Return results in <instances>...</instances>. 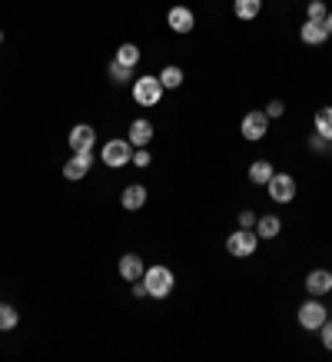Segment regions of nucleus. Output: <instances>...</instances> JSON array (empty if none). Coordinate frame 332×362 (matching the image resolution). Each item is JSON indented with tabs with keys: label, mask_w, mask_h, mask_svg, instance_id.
<instances>
[{
	"label": "nucleus",
	"mask_w": 332,
	"mask_h": 362,
	"mask_svg": "<svg viewBox=\"0 0 332 362\" xmlns=\"http://www.w3.org/2000/svg\"><path fill=\"white\" fill-rule=\"evenodd\" d=\"M133 296H136V299L150 296V293H146V286H143V279H136V283H133Z\"/></svg>",
	"instance_id": "nucleus-30"
},
{
	"label": "nucleus",
	"mask_w": 332,
	"mask_h": 362,
	"mask_svg": "<svg viewBox=\"0 0 332 362\" xmlns=\"http://www.w3.org/2000/svg\"><path fill=\"white\" fill-rule=\"evenodd\" d=\"M123 209H130V213H140V209L146 206V187H140V183H133V187L123 189V197H120Z\"/></svg>",
	"instance_id": "nucleus-15"
},
{
	"label": "nucleus",
	"mask_w": 332,
	"mask_h": 362,
	"mask_svg": "<svg viewBox=\"0 0 332 362\" xmlns=\"http://www.w3.org/2000/svg\"><path fill=\"white\" fill-rule=\"evenodd\" d=\"M309 146H312V150H316V153H322V150L329 146V140H322L319 133H316V136H312V140H309Z\"/></svg>",
	"instance_id": "nucleus-29"
},
{
	"label": "nucleus",
	"mask_w": 332,
	"mask_h": 362,
	"mask_svg": "<svg viewBox=\"0 0 332 362\" xmlns=\"http://www.w3.org/2000/svg\"><path fill=\"white\" fill-rule=\"evenodd\" d=\"M279 233H283V220L273 216V213L263 216V220H256V236H259V240H276Z\"/></svg>",
	"instance_id": "nucleus-16"
},
{
	"label": "nucleus",
	"mask_w": 332,
	"mask_h": 362,
	"mask_svg": "<svg viewBox=\"0 0 332 362\" xmlns=\"http://www.w3.org/2000/svg\"><path fill=\"white\" fill-rule=\"evenodd\" d=\"M126 140H130L133 150L150 146V140H153V123H150V120H133L130 123V133H126Z\"/></svg>",
	"instance_id": "nucleus-12"
},
{
	"label": "nucleus",
	"mask_w": 332,
	"mask_h": 362,
	"mask_svg": "<svg viewBox=\"0 0 332 362\" xmlns=\"http://www.w3.org/2000/svg\"><path fill=\"white\" fill-rule=\"evenodd\" d=\"M130 163L143 170V166L153 163V156H150V150H146V146H140V150H133V160H130Z\"/></svg>",
	"instance_id": "nucleus-25"
},
{
	"label": "nucleus",
	"mask_w": 332,
	"mask_h": 362,
	"mask_svg": "<svg viewBox=\"0 0 332 362\" xmlns=\"http://www.w3.org/2000/svg\"><path fill=\"white\" fill-rule=\"evenodd\" d=\"M249 180H253L256 187H266V183L273 180V163H269V160H256V163L249 166Z\"/></svg>",
	"instance_id": "nucleus-19"
},
{
	"label": "nucleus",
	"mask_w": 332,
	"mask_h": 362,
	"mask_svg": "<svg viewBox=\"0 0 332 362\" xmlns=\"http://www.w3.org/2000/svg\"><path fill=\"white\" fill-rule=\"evenodd\" d=\"M296 180L289 173H273V180L266 183V193H269V199L273 203H292L296 199Z\"/></svg>",
	"instance_id": "nucleus-5"
},
{
	"label": "nucleus",
	"mask_w": 332,
	"mask_h": 362,
	"mask_svg": "<svg viewBox=\"0 0 332 362\" xmlns=\"http://www.w3.org/2000/svg\"><path fill=\"white\" fill-rule=\"evenodd\" d=\"M309 17H306V21H326V17H329V13H326V4H322V0H312L309 4Z\"/></svg>",
	"instance_id": "nucleus-24"
},
{
	"label": "nucleus",
	"mask_w": 332,
	"mask_h": 362,
	"mask_svg": "<svg viewBox=\"0 0 332 362\" xmlns=\"http://www.w3.org/2000/svg\"><path fill=\"white\" fill-rule=\"evenodd\" d=\"M239 130H243V136L249 143H259L269 133V117H266L263 110H253V113H246L243 123H239Z\"/></svg>",
	"instance_id": "nucleus-7"
},
{
	"label": "nucleus",
	"mask_w": 332,
	"mask_h": 362,
	"mask_svg": "<svg viewBox=\"0 0 332 362\" xmlns=\"http://www.w3.org/2000/svg\"><path fill=\"white\" fill-rule=\"evenodd\" d=\"M110 80L113 83H126V80H133V66H123V64L113 60L110 64Z\"/></svg>",
	"instance_id": "nucleus-23"
},
{
	"label": "nucleus",
	"mask_w": 332,
	"mask_h": 362,
	"mask_svg": "<svg viewBox=\"0 0 332 362\" xmlns=\"http://www.w3.org/2000/svg\"><path fill=\"white\" fill-rule=\"evenodd\" d=\"M117 64H123V66H136V60H140V47L136 44H123L120 50H117V57H113Z\"/></svg>",
	"instance_id": "nucleus-21"
},
{
	"label": "nucleus",
	"mask_w": 332,
	"mask_h": 362,
	"mask_svg": "<svg viewBox=\"0 0 332 362\" xmlns=\"http://www.w3.org/2000/svg\"><path fill=\"white\" fill-rule=\"evenodd\" d=\"M326 30H329V37H332V13L326 17Z\"/></svg>",
	"instance_id": "nucleus-31"
},
{
	"label": "nucleus",
	"mask_w": 332,
	"mask_h": 362,
	"mask_svg": "<svg viewBox=\"0 0 332 362\" xmlns=\"http://www.w3.org/2000/svg\"><path fill=\"white\" fill-rule=\"evenodd\" d=\"M329 319V309L319 303V296H312L309 303H302L299 306V326L302 329H309V332H316V329H322V322Z\"/></svg>",
	"instance_id": "nucleus-4"
},
{
	"label": "nucleus",
	"mask_w": 332,
	"mask_h": 362,
	"mask_svg": "<svg viewBox=\"0 0 332 362\" xmlns=\"http://www.w3.org/2000/svg\"><path fill=\"white\" fill-rule=\"evenodd\" d=\"M90 166H93V156L90 153H73L64 163V176L66 180H83V176L90 173Z\"/></svg>",
	"instance_id": "nucleus-13"
},
{
	"label": "nucleus",
	"mask_w": 332,
	"mask_h": 362,
	"mask_svg": "<svg viewBox=\"0 0 332 362\" xmlns=\"http://www.w3.org/2000/svg\"><path fill=\"white\" fill-rule=\"evenodd\" d=\"M299 37H302V44L309 47H319L329 40V30H326V21H306L299 27Z\"/></svg>",
	"instance_id": "nucleus-11"
},
{
	"label": "nucleus",
	"mask_w": 332,
	"mask_h": 362,
	"mask_svg": "<svg viewBox=\"0 0 332 362\" xmlns=\"http://www.w3.org/2000/svg\"><path fill=\"white\" fill-rule=\"evenodd\" d=\"M322 346H326V349L332 352V319H326V322H322Z\"/></svg>",
	"instance_id": "nucleus-28"
},
{
	"label": "nucleus",
	"mask_w": 332,
	"mask_h": 362,
	"mask_svg": "<svg viewBox=\"0 0 332 362\" xmlns=\"http://www.w3.org/2000/svg\"><path fill=\"white\" fill-rule=\"evenodd\" d=\"M266 117H273V120H276V117H283V113H286V103H283V100H273V103H266Z\"/></svg>",
	"instance_id": "nucleus-27"
},
{
	"label": "nucleus",
	"mask_w": 332,
	"mask_h": 362,
	"mask_svg": "<svg viewBox=\"0 0 332 362\" xmlns=\"http://www.w3.org/2000/svg\"><path fill=\"white\" fill-rule=\"evenodd\" d=\"M0 40H4V33H0Z\"/></svg>",
	"instance_id": "nucleus-32"
},
{
	"label": "nucleus",
	"mask_w": 332,
	"mask_h": 362,
	"mask_svg": "<svg viewBox=\"0 0 332 362\" xmlns=\"http://www.w3.org/2000/svg\"><path fill=\"white\" fill-rule=\"evenodd\" d=\"M256 220H259V216H256L253 209H243V213H239V230H256Z\"/></svg>",
	"instance_id": "nucleus-26"
},
{
	"label": "nucleus",
	"mask_w": 332,
	"mask_h": 362,
	"mask_svg": "<svg viewBox=\"0 0 332 362\" xmlns=\"http://www.w3.org/2000/svg\"><path fill=\"white\" fill-rule=\"evenodd\" d=\"M146 266L143 259L136 256V252H126V256H120V276L126 279V283H136V279H143Z\"/></svg>",
	"instance_id": "nucleus-14"
},
{
	"label": "nucleus",
	"mask_w": 332,
	"mask_h": 362,
	"mask_svg": "<svg viewBox=\"0 0 332 362\" xmlns=\"http://www.w3.org/2000/svg\"><path fill=\"white\" fill-rule=\"evenodd\" d=\"M306 293L309 296H326L332 293V269H312L306 276Z\"/></svg>",
	"instance_id": "nucleus-10"
},
{
	"label": "nucleus",
	"mask_w": 332,
	"mask_h": 362,
	"mask_svg": "<svg viewBox=\"0 0 332 362\" xmlns=\"http://www.w3.org/2000/svg\"><path fill=\"white\" fill-rule=\"evenodd\" d=\"M100 160L110 166V170H120V166H126V163L133 160V146H130V140H110L107 146H103Z\"/></svg>",
	"instance_id": "nucleus-6"
},
{
	"label": "nucleus",
	"mask_w": 332,
	"mask_h": 362,
	"mask_svg": "<svg viewBox=\"0 0 332 362\" xmlns=\"http://www.w3.org/2000/svg\"><path fill=\"white\" fill-rule=\"evenodd\" d=\"M133 100H136L140 107H156V103L163 100V83H160V77L133 80Z\"/></svg>",
	"instance_id": "nucleus-2"
},
{
	"label": "nucleus",
	"mask_w": 332,
	"mask_h": 362,
	"mask_svg": "<svg viewBox=\"0 0 332 362\" xmlns=\"http://www.w3.org/2000/svg\"><path fill=\"white\" fill-rule=\"evenodd\" d=\"M166 23H170L173 33H193L196 13L189 11V7H183V4H177V7H170V13H166Z\"/></svg>",
	"instance_id": "nucleus-9"
},
{
	"label": "nucleus",
	"mask_w": 332,
	"mask_h": 362,
	"mask_svg": "<svg viewBox=\"0 0 332 362\" xmlns=\"http://www.w3.org/2000/svg\"><path fill=\"white\" fill-rule=\"evenodd\" d=\"M17 322H20V316H17V309H13V306H0V332L17 329Z\"/></svg>",
	"instance_id": "nucleus-22"
},
{
	"label": "nucleus",
	"mask_w": 332,
	"mask_h": 362,
	"mask_svg": "<svg viewBox=\"0 0 332 362\" xmlns=\"http://www.w3.org/2000/svg\"><path fill=\"white\" fill-rule=\"evenodd\" d=\"M143 286L153 299H166L170 293H173V286H177V276H173L170 266H146Z\"/></svg>",
	"instance_id": "nucleus-1"
},
{
	"label": "nucleus",
	"mask_w": 332,
	"mask_h": 362,
	"mask_svg": "<svg viewBox=\"0 0 332 362\" xmlns=\"http://www.w3.org/2000/svg\"><path fill=\"white\" fill-rule=\"evenodd\" d=\"M160 83H163V90H177V87H183V66H177V64L163 66V70H160Z\"/></svg>",
	"instance_id": "nucleus-18"
},
{
	"label": "nucleus",
	"mask_w": 332,
	"mask_h": 362,
	"mask_svg": "<svg viewBox=\"0 0 332 362\" xmlns=\"http://www.w3.org/2000/svg\"><path fill=\"white\" fill-rule=\"evenodd\" d=\"M263 11V0H232V13L239 21H256Z\"/></svg>",
	"instance_id": "nucleus-17"
},
{
	"label": "nucleus",
	"mask_w": 332,
	"mask_h": 362,
	"mask_svg": "<svg viewBox=\"0 0 332 362\" xmlns=\"http://www.w3.org/2000/svg\"><path fill=\"white\" fill-rule=\"evenodd\" d=\"M256 250H259V236H256V230H236L230 240H226V252L236 256V259H246V256H253Z\"/></svg>",
	"instance_id": "nucleus-3"
},
{
	"label": "nucleus",
	"mask_w": 332,
	"mask_h": 362,
	"mask_svg": "<svg viewBox=\"0 0 332 362\" xmlns=\"http://www.w3.org/2000/svg\"><path fill=\"white\" fill-rule=\"evenodd\" d=\"M316 133H319L322 140L332 143V107H322V110H316Z\"/></svg>",
	"instance_id": "nucleus-20"
},
{
	"label": "nucleus",
	"mask_w": 332,
	"mask_h": 362,
	"mask_svg": "<svg viewBox=\"0 0 332 362\" xmlns=\"http://www.w3.org/2000/svg\"><path fill=\"white\" fill-rule=\"evenodd\" d=\"M66 143H70L73 153H90L93 143H97V130H93L90 123H77V127L70 130V136H66Z\"/></svg>",
	"instance_id": "nucleus-8"
}]
</instances>
